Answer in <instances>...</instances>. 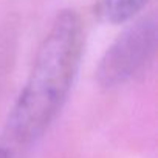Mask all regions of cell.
<instances>
[{"label": "cell", "instance_id": "1", "mask_svg": "<svg viewBox=\"0 0 158 158\" xmlns=\"http://www.w3.org/2000/svg\"><path fill=\"white\" fill-rule=\"evenodd\" d=\"M84 48V25L76 11H60L45 34L30 76L10 115L19 143L40 138L60 112L76 77Z\"/></svg>", "mask_w": 158, "mask_h": 158}, {"label": "cell", "instance_id": "2", "mask_svg": "<svg viewBox=\"0 0 158 158\" xmlns=\"http://www.w3.org/2000/svg\"><path fill=\"white\" fill-rule=\"evenodd\" d=\"M156 47V20L143 17L126 28L104 53L96 76L106 87H118L135 77L153 57Z\"/></svg>", "mask_w": 158, "mask_h": 158}, {"label": "cell", "instance_id": "3", "mask_svg": "<svg viewBox=\"0 0 158 158\" xmlns=\"http://www.w3.org/2000/svg\"><path fill=\"white\" fill-rule=\"evenodd\" d=\"M149 0H101L99 11L110 23H124L133 19Z\"/></svg>", "mask_w": 158, "mask_h": 158}, {"label": "cell", "instance_id": "4", "mask_svg": "<svg viewBox=\"0 0 158 158\" xmlns=\"http://www.w3.org/2000/svg\"><path fill=\"white\" fill-rule=\"evenodd\" d=\"M0 158H10L8 152H6V150H3V149H0Z\"/></svg>", "mask_w": 158, "mask_h": 158}]
</instances>
